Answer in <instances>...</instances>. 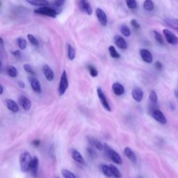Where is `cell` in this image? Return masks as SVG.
Segmentation results:
<instances>
[{"mask_svg":"<svg viewBox=\"0 0 178 178\" xmlns=\"http://www.w3.org/2000/svg\"><path fill=\"white\" fill-rule=\"evenodd\" d=\"M155 65L156 68L158 70H161L162 69V68H163L162 63H161V62H159V61L156 62L155 64Z\"/></svg>","mask_w":178,"mask_h":178,"instance_id":"43","label":"cell"},{"mask_svg":"<svg viewBox=\"0 0 178 178\" xmlns=\"http://www.w3.org/2000/svg\"><path fill=\"white\" fill-rule=\"evenodd\" d=\"M65 1V0H56V1H55L54 5L57 7H61L64 4Z\"/></svg>","mask_w":178,"mask_h":178,"instance_id":"40","label":"cell"},{"mask_svg":"<svg viewBox=\"0 0 178 178\" xmlns=\"http://www.w3.org/2000/svg\"><path fill=\"white\" fill-rule=\"evenodd\" d=\"M67 50H68V57L70 61H72L75 59V49L72 45H70V44H68L67 46Z\"/></svg>","mask_w":178,"mask_h":178,"instance_id":"25","label":"cell"},{"mask_svg":"<svg viewBox=\"0 0 178 178\" xmlns=\"http://www.w3.org/2000/svg\"><path fill=\"white\" fill-rule=\"evenodd\" d=\"M175 95H176V96H177V98H178V91H175Z\"/></svg>","mask_w":178,"mask_h":178,"instance_id":"48","label":"cell"},{"mask_svg":"<svg viewBox=\"0 0 178 178\" xmlns=\"http://www.w3.org/2000/svg\"><path fill=\"white\" fill-rule=\"evenodd\" d=\"M120 30L121 34L123 35L124 36H125V37H129V36H130V35H131V31H130L129 28L126 25H121Z\"/></svg>","mask_w":178,"mask_h":178,"instance_id":"27","label":"cell"},{"mask_svg":"<svg viewBox=\"0 0 178 178\" xmlns=\"http://www.w3.org/2000/svg\"><path fill=\"white\" fill-rule=\"evenodd\" d=\"M124 154L132 163L135 164V163L136 162V157L134 152L132 151V150L130 148H129V147H126V148H125Z\"/></svg>","mask_w":178,"mask_h":178,"instance_id":"19","label":"cell"},{"mask_svg":"<svg viewBox=\"0 0 178 178\" xmlns=\"http://www.w3.org/2000/svg\"><path fill=\"white\" fill-rule=\"evenodd\" d=\"M34 13L36 14L43 15H46L51 18H56V15H57L56 11L54 9L49 8V7L47 6L39 7V8L34 11Z\"/></svg>","mask_w":178,"mask_h":178,"instance_id":"4","label":"cell"},{"mask_svg":"<svg viewBox=\"0 0 178 178\" xmlns=\"http://www.w3.org/2000/svg\"><path fill=\"white\" fill-rule=\"evenodd\" d=\"M18 102H19L20 105L23 108L25 111H29V109L32 107V102L25 96H21L20 97L19 100H18Z\"/></svg>","mask_w":178,"mask_h":178,"instance_id":"12","label":"cell"},{"mask_svg":"<svg viewBox=\"0 0 178 178\" xmlns=\"http://www.w3.org/2000/svg\"><path fill=\"white\" fill-rule=\"evenodd\" d=\"M88 69H89L90 75H91V76L93 77H96L98 75V71L97 70V69L95 68L93 65H89L88 66Z\"/></svg>","mask_w":178,"mask_h":178,"instance_id":"35","label":"cell"},{"mask_svg":"<svg viewBox=\"0 0 178 178\" xmlns=\"http://www.w3.org/2000/svg\"><path fill=\"white\" fill-rule=\"evenodd\" d=\"M68 80L67 73L65 70L63 71L61 76L60 78L59 85H58V94L60 96H62L65 94L66 90L68 88Z\"/></svg>","mask_w":178,"mask_h":178,"instance_id":"3","label":"cell"},{"mask_svg":"<svg viewBox=\"0 0 178 178\" xmlns=\"http://www.w3.org/2000/svg\"><path fill=\"white\" fill-rule=\"evenodd\" d=\"M4 91V89L2 85H0V95H2Z\"/></svg>","mask_w":178,"mask_h":178,"instance_id":"46","label":"cell"},{"mask_svg":"<svg viewBox=\"0 0 178 178\" xmlns=\"http://www.w3.org/2000/svg\"><path fill=\"white\" fill-rule=\"evenodd\" d=\"M164 22L168 27H171L172 29L178 32V19L175 20L167 18V19H165Z\"/></svg>","mask_w":178,"mask_h":178,"instance_id":"23","label":"cell"},{"mask_svg":"<svg viewBox=\"0 0 178 178\" xmlns=\"http://www.w3.org/2000/svg\"><path fill=\"white\" fill-rule=\"evenodd\" d=\"M25 1L32 6L38 7L46 6L49 4V1L47 0H25Z\"/></svg>","mask_w":178,"mask_h":178,"instance_id":"21","label":"cell"},{"mask_svg":"<svg viewBox=\"0 0 178 178\" xmlns=\"http://www.w3.org/2000/svg\"><path fill=\"white\" fill-rule=\"evenodd\" d=\"M152 116L153 117V118L155 119L159 122V123L165 125L166 123V118L165 117V115H164L160 110L159 109H154L152 111Z\"/></svg>","mask_w":178,"mask_h":178,"instance_id":"9","label":"cell"},{"mask_svg":"<svg viewBox=\"0 0 178 178\" xmlns=\"http://www.w3.org/2000/svg\"><path fill=\"white\" fill-rule=\"evenodd\" d=\"M61 173L64 178H77L76 176H75L72 172H70L68 170H66V169L62 170Z\"/></svg>","mask_w":178,"mask_h":178,"instance_id":"36","label":"cell"},{"mask_svg":"<svg viewBox=\"0 0 178 178\" xmlns=\"http://www.w3.org/2000/svg\"><path fill=\"white\" fill-rule=\"evenodd\" d=\"M43 72L45 78L49 82H52L54 78V72L48 65H44L43 67Z\"/></svg>","mask_w":178,"mask_h":178,"instance_id":"14","label":"cell"},{"mask_svg":"<svg viewBox=\"0 0 178 178\" xmlns=\"http://www.w3.org/2000/svg\"><path fill=\"white\" fill-rule=\"evenodd\" d=\"M32 156L28 152H25L22 153L20 156V166L22 172H27L29 170L31 161H32Z\"/></svg>","mask_w":178,"mask_h":178,"instance_id":"1","label":"cell"},{"mask_svg":"<svg viewBox=\"0 0 178 178\" xmlns=\"http://www.w3.org/2000/svg\"><path fill=\"white\" fill-rule=\"evenodd\" d=\"M56 178H59V177H56Z\"/></svg>","mask_w":178,"mask_h":178,"instance_id":"49","label":"cell"},{"mask_svg":"<svg viewBox=\"0 0 178 178\" xmlns=\"http://www.w3.org/2000/svg\"><path fill=\"white\" fill-rule=\"evenodd\" d=\"M11 54L16 58H20L21 56V53H20L19 50L13 51V52H11Z\"/></svg>","mask_w":178,"mask_h":178,"instance_id":"42","label":"cell"},{"mask_svg":"<svg viewBox=\"0 0 178 178\" xmlns=\"http://www.w3.org/2000/svg\"><path fill=\"white\" fill-rule=\"evenodd\" d=\"M32 144L34 145V146L38 147V146H40V141L39 140H34V141H32Z\"/></svg>","mask_w":178,"mask_h":178,"instance_id":"44","label":"cell"},{"mask_svg":"<svg viewBox=\"0 0 178 178\" xmlns=\"http://www.w3.org/2000/svg\"><path fill=\"white\" fill-rule=\"evenodd\" d=\"M112 90L113 93L116 95H118V96L123 95L125 93V91L124 86L121 84L118 83V82H115V83L113 84Z\"/></svg>","mask_w":178,"mask_h":178,"instance_id":"17","label":"cell"},{"mask_svg":"<svg viewBox=\"0 0 178 178\" xmlns=\"http://www.w3.org/2000/svg\"><path fill=\"white\" fill-rule=\"evenodd\" d=\"M127 6L129 9L134 10L137 7V2L136 0H126Z\"/></svg>","mask_w":178,"mask_h":178,"instance_id":"33","label":"cell"},{"mask_svg":"<svg viewBox=\"0 0 178 178\" xmlns=\"http://www.w3.org/2000/svg\"><path fill=\"white\" fill-rule=\"evenodd\" d=\"M88 141L93 147L96 148L99 150H102L104 149V145H102L100 141H99L98 139L93 138V137H88Z\"/></svg>","mask_w":178,"mask_h":178,"instance_id":"20","label":"cell"},{"mask_svg":"<svg viewBox=\"0 0 178 178\" xmlns=\"http://www.w3.org/2000/svg\"><path fill=\"white\" fill-rule=\"evenodd\" d=\"M17 43L18 45V47H20V49L24 50V49H26L27 46V43L26 40L23 38H18L17 39Z\"/></svg>","mask_w":178,"mask_h":178,"instance_id":"30","label":"cell"},{"mask_svg":"<svg viewBox=\"0 0 178 178\" xmlns=\"http://www.w3.org/2000/svg\"><path fill=\"white\" fill-rule=\"evenodd\" d=\"M152 34H153L154 38H155L157 43L159 44H161V45L164 44V39H163L161 35L159 34L158 32H157V31H153V32H152Z\"/></svg>","mask_w":178,"mask_h":178,"instance_id":"31","label":"cell"},{"mask_svg":"<svg viewBox=\"0 0 178 178\" xmlns=\"http://www.w3.org/2000/svg\"><path fill=\"white\" fill-rule=\"evenodd\" d=\"M95 13H96L97 18H98L99 22H100L101 25L103 27H106V25H107L108 19L105 12H104L102 8H96V11H95Z\"/></svg>","mask_w":178,"mask_h":178,"instance_id":"7","label":"cell"},{"mask_svg":"<svg viewBox=\"0 0 178 178\" xmlns=\"http://www.w3.org/2000/svg\"><path fill=\"white\" fill-rule=\"evenodd\" d=\"M23 68H24V70H25L26 71L27 73H29V74H30L31 75H33V76L36 75L34 70L33 69L32 66L29 65V64H27V63L24 64Z\"/></svg>","mask_w":178,"mask_h":178,"instance_id":"34","label":"cell"},{"mask_svg":"<svg viewBox=\"0 0 178 178\" xmlns=\"http://www.w3.org/2000/svg\"><path fill=\"white\" fill-rule=\"evenodd\" d=\"M27 37H28V39L29 40V42H30V43H32V45H36H36H38V40L36 39V38H35L34 36H33V35L28 34V35H27Z\"/></svg>","mask_w":178,"mask_h":178,"instance_id":"38","label":"cell"},{"mask_svg":"<svg viewBox=\"0 0 178 178\" xmlns=\"http://www.w3.org/2000/svg\"><path fill=\"white\" fill-rule=\"evenodd\" d=\"M97 93H98V98L100 99L101 103H102V106H104V108L106 110H107L108 111H111V107H110L109 102H108L107 99H106V95L104 94L102 90L100 88H98L97 89Z\"/></svg>","mask_w":178,"mask_h":178,"instance_id":"8","label":"cell"},{"mask_svg":"<svg viewBox=\"0 0 178 178\" xmlns=\"http://www.w3.org/2000/svg\"><path fill=\"white\" fill-rule=\"evenodd\" d=\"M6 72L9 77L12 78H15L17 77L18 71L17 69L13 65H9L6 68Z\"/></svg>","mask_w":178,"mask_h":178,"instance_id":"24","label":"cell"},{"mask_svg":"<svg viewBox=\"0 0 178 178\" xmlns=\"http://www.w3.org/2000/svg\"><path fill=\"white\" fill-rule=\"evenodd\" d=\"M18 86H19L20 88H22V89H24V88L25 87V83H24V82H21V81L18 82Z\"/></svg>","mask_w":178,"mask_h":178,"instance_id":"45","label":"cell"},{"mask_svg":"<svg viewBox=\"0 0 178 178\" xmlns=\"http://www.w3.org/2000/svg\"><path fill=\"white\" fill-rule=\"evenodd\" d=\"M104 150L105 154L107 155L108 157L112 160L115 164L121 165L122 163V159L118 152H116L114 150L111 149L107 144H104Z\"/></svg>","mask_w":178,"mask_h":178,"instance_id":"2","label":"cell"},{"mask_svg":"<svg viewBox=\"0 0 178 178\" xmlns=\"http://www.w3.org/2000/svg\"><path fill=\"white\" fill-rule=\"evenodd\" d=\"M144 8L147 11H152L154 9V4L152 0H145Z\"/></svg>","mask_w":178,"mask_h":178,"instance_id":"28","label":"cell"},{"mask_svg":"<svg viewBox=\"0 0 178 178\" xmlns=\"http://www.w3.org/2000/svg\"><path fill=\"white\" fill-rule=\"evenodd\" d=\"M38 159L36 157L32 158L31 161L30 166H29V170L32 172V175L36 177L38 173Z\"/></svg>","mask_w":178,"mask_h":178,"instance_id":"16","label":"cell"},{"mask_svg":"<svg viewBox=\"0 0 178 178\" xmlns=\"http://www.w3.org/2000/svg\"><path fill=\"white\" fill-rule=\"evenodd\" d=\"M101 170H102V171L104 173V175H105L106 177H110L113 175L112 171H111L110 166H107V165H105V164L102 165V166H101Z\"/></svg>","mask_w":178,"mask_h":178,"instance_id":"26","label":"cell"},{"mask_svg":"<svg viewBox=\"0 0 178 178\" xmlns=\"http://www.w3.org/2000/svg\"><path fill=\"white\" fill-rule=\"evenodd\" d=\"M109 52L110 54V56L113 58H120V54L119 53L117 52V50L115 49V47L113 46V45H111V46L109 47Z\"/></svg>","mask_w":178,"mask_h":178,"instance_id":"29","label":"cell"},{"mask_svg":"<svg viewBox=\"0 0 178 178\" xmlns=\"http://www.w3.org/2000/svg\"><path fill=\"white\" fill-rule=\"evenodd\" d=\"M163 33H164L165 38L168 43L170 45H177L178 44V37L175 36L173 33H172L168 29H164L163 30Z\"/></svg>","mask_w":178,"mask_h":178,"instance_id":"6","label":"cell"},{"mask_svg":"<svg viewBox=\"0 0 178 178\" xmlns=\"http://www.w3.org/2000/svg\"><path fill=\"white\" fill-rule=\"evenodd\" d=\"M78 6L82 12L89 15H91L93 13V9L89 0H78Z\"/></svg>","mask_w":178,"mask_h":178,"instance_id":"5","label":"cell"},{"mask_svg":"<svg viewBox=\"0 0 178 178\" xmlns=\"http://www.w3.org/2000/svg\"><path fill=\"white\" fill-rule=\"evenodd\" d=\"M0 40H1V46H3V45H4V43H3V39H2V38H0Z\"/></svg>","mask_w":178,"mask_h":178,"instance_id":"47","label":"cell"},{"mask_svg":"<svg viewBox=\"0 0 178 178\" xmlns=\"http://www.w3.org/2000/svg\"><path fill=\"white\" fill-rule=\"evenodd\" d=\"M114 41L115 45H117V47H118V48H120L121 49H126L127 48V42L121 36L115 35L114 37Z\"/></svg>","mask_w":178,"mask_h":178,"instance_id":"15","label":"cell"},{"mask_svg":"<svg viewBox=\"0 0 178 178\" xmlns=\"http://www.w3.org/2000/svg\"><path fill=\"white\" fill-rule=\"evenodd\" d=\"M140 55L142 58V59L146 63H151L153 60L152 58V55L151 52L149 50L146 49H141L140 50Z\"/></svg>","mask_w":178,"mask_h":178,"instance_id":"13","label":"cell"},{"mask_svg":"<svg viewBox=\"0 0 178 178\" xmlns=\"http://www.w3.org/2000/svg\"><path fill=\"white\" fill-rule=\"evenodd\" d=\"M6 104L7 108H8L11 111H12L13 113H18V111H19V106H18V104L16 103L14 100L8 99V100H6Z\"/></svg>","mask_w":178,"mask_h":178,"instance_id":"18","label":"cell"},{"mask_svg":"<svg viewBox=\"0 0 178 178\" xmlns=\"http://www.w3.org/2000/svg\"><path fill=\"white\" fill-rule=\"evenodd\" d=\"M132 96L136 102H141L144 98V91L141 88L136 86L132 90Z\"/></svg>","mask_w":178,"mask_h":178,"instance_id":"10","label":"cell"},{"mask_svg":"<svg viewBox=\"0 0 178 178\" xmlns=\"http://www.w3.org/2000/svg\"><path fill=\"white\" fill-rule=\"evenodd\" d=\"M29 82H30L31 86L33 91H34L36 93H41V86H40V84L37 79L34 77V76H31L29 77Z\"/></svg>","mask_w":178,"mask_h":178,"instance_id":"11","label":"cell"},{"mask_svg":"<svg viewBox=\"0 0 178 178\" xmlns=\"http://www.w3.org/2000/svg\"><path fill=\"white\" fill-rule=\"evenodd\" d=\"M131 25L134 27V28H135L136 29H140V27H141L138 22H137V20L135 19H132L131 20Z\"/></svg>","mask_w":178,"mask_h":178,"instance_id":"39","label":"cell"},{"mask_svg":"<svg viewBox=\"0 0 178 178\" xmlns=\"http://www.w3.org/2000/svg\"><path fill=\"white\" fill-rule=\"evenodd\" d=\"M71 155H72V159H74L75 161H77V163L80 164H84V160L82 155H81V153L77 150L73 149L72 150V152H71Z\"/></svg>","mask_w":178,"mask_h":178,"instance_id":"22","label":"cell"},{"mask_svg":"<svg viewBox=\"0 0 178 178\" xmlns=\"http://www.w3.org/2000/svg\"><path fill=\"white\" fill-rule=\"evenodd\" d=\"M110 168H111V171H112L113 175L114 176L115 178H121L122 177V175H121V172L120 170H118V168H117V167H115L113 165L111 164L110 165Z\"/></svg>","mask_w":178,"mask_h":178,"instance_id":"32","label":"cell"},{"mask_svg":"<svg viewBox=\"0 0 178 178\" xmlns=\"http://www.w3.org/2000/svg\"><path fill=\"white\" fill-rule=\"evenodd\" d=\"M87 151H88V153H89V155L91 156V157H94L95 155V152L94 151V150H93V148H88Z\"/></svg>","mask_w":178,"mask_h":178,"instance_id":"41","label":"cell"},{"mask_svg":"<svg viewBox=\"0 0 178 178\" xmlns=\"http://www.w3.org/2000/svg\"><path fill=\"white\" fill-rule=\"evenodd\" d=\"M149 99L152 103L155 104L157 102V95L155 91H151L149 95Z\"/></svg>","mask_w":178,"mask_h":178,"instance_id":"37","label":"cell"}]
</instances>
